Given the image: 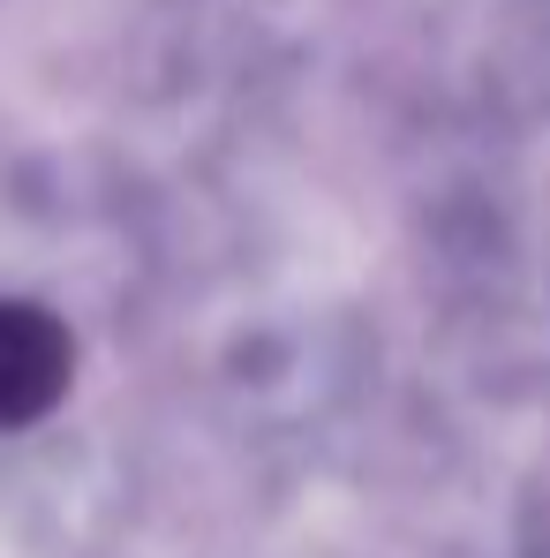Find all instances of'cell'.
<instances>
[{"instance_id": "obj_1", "label": "cell", "mask_w": 550, "mask_h": 558, "mask_svg": "<svg viewBox=\"0 0 550 558\" xmlns=\"http://www.w3.org/2000/svg\"><path fill=\"white\" fill-rule=\"evenodd\" d=\"M69 377H76L69 325L38 302H0V438L46 423L61 408Z\"/></svg>"}]
</instances>
